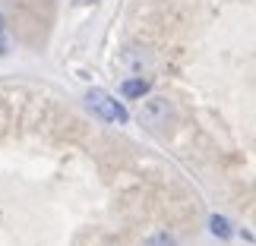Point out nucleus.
Listing matches in <instances>:
<instances>
[{
    "label": "nucleus",
    "instance_id": "obj_7",
    "mask_svg": "<svg viewBox=\"0 0 256 246\" xmlns=\"http://www.w3.org/2000/svg\"><path fill=\"white\" fill-rule=\"evenodd\" d=\"M76 6H88V3H95V0H73Z\"/></svg>",
    "mask_w": 256,
    "mask_h": 246
},
{
    "label": "nucleus",
    "instance_id": "obj_5",
    "mask_svg": "<svg viewBox=\"0 0 256 246\" xmlns=\"http://www.w3.org/2000/svg\"><path fill=\"white\" fill-rule=\"evenodd\" d=\"M149 246H174V240L168 237V234H155V237L149 240Z\"/></svg>",
    "mask_w": 256,
    "mask_h": 246
},
{
    "label": "nucleus",
    "instance_id": "obj_4",
    "mask_svg": "<svg viewBox=\"0 0 256 246\" xmlns=\"http://www.w3.org/2000/svg\"><path fill=\"white\" fill-rule=\"evenodd\" d=\"M209 228H212L215 237H231V224H228V218H222V215H212Z\"/></svg>",
    "mask_w": 256,
    "mask_h": 246
},
{
    "label": "nucleus",
    "instance_id": "obj_6",
    "mask_svg": "<svg viewBox=\"0 0 256 246\" xmlns=\"http://www.w3.org/2000/svg\"><path fill=\"white\" fill-rule=\"evenodd\" d=\"M0 54H6V28H4V16H0Z\"/></svg>",
    "mask_w": 256,
    "mask_h": 246
},
{
    "label": "nucleus",
    "instance_id": "obj_3",
    "mask_svg": "<svg viewBox=\"0 0 256 246\" xmlns=\"http://www.w3.org/2000/svg\"><path fill=\"white\" fill-rule=\"evenodd\" d=\"M120 95H124V98H142V95H149V82H146L142 76L124 79V85H120Z\"/></svg>",
    "mask_w": 256,
    "mask_h": 246
},
{
    "label": "nucleus",
    "instance_id": "obj_2",
    "mask_svg": "<svg viewBox=\"0 0 256 246\" xmlns=\"http://www.w3.org/2000/svg\"><path fill=\"white\" fill-rule=\"evenodd\" d=\"M171 120V104L168 98H146L142 107H140V123L152 126V130H158Z\"/></svg>",
    "mask_w": 256,
    "mask_h": 246
},
{
    "label": "nucleus",
    "instance_id": "obj_1",
    "mask_svg": "<svg viewBox=\"0 0 256 246\" xmlns=\"http://www.w3.org/2000/svg\"><path fill=\"white\" fill-rule=\"evenodd\" d=\"M86 104L92 107L95 117H102V120H108V123H126L124 104H117V98H111L108 92H102V88H92V92L86 95Z\"/></svg>",
    "mask_w": 256,
    "mask_h": 246
}]
</instances>
